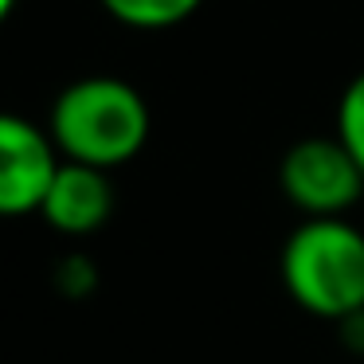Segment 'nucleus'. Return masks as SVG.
<instances>
[{"label": "nucleus", "mask_w": 364, "mask_h": 364, "mask_svg": "<svg viewBox=\"0 0 364 364\" xmlns=\"http://www.w3.org/2000/svg\"><path fill=\"white\" fill-rule=\"evenodd\" d=\"M149 106L141 90L114 75H90L59 90L51 102L48 134L63 161L95 168H118L149 141Z\"/></svg>", "instance_id": "obj_1"}, {"label": "nucleus", "mask_w": 364, "mask_h": 364, "mask_svg": "<svg viewBox=\"0 0 364 364\" xmlns=\"http://www.w3.org/2000/svg\"><path fill=\"white\" fill-rule=\"evenodd\" d=\"M278 274L294 306L337 325L364 309V231L345 215L301 220L282 243Z\"/></svg>", "instance_id": "obj_2"}, {"label": "nucleus", "mask_w": 364, "mask_h": 364, "mask_svg": "<svg viewBox=\"0 0 364 364\" xmlns=\"http://www.w3.org/2000/svg\"><path fill=\"white\" fill-rule=\"evenodd\" d=\"M278 188L306 220L348 215L364 196V173L341 137H301L278 161Z\"/></svg>", "instance_id": "obj_3"}, {"label": "nucleus", "mask_w": 364, "mask_h": 364, "mask_svg": "<svg viewBox=\"0 0 364 364\" xmlns=\"http://www.w3.org/2000/svg\"><path fill=\"white\" fill-rule=\"evenodd\" d=\"M59 165L63 161L48 129L20 114H0V215L40 212Z\"/></svg>", "instance_id": "obj_4"}, {"label": "nucleus", "mask_w": 364, "mask_h": 364, "mask_svg": "<svg viewBox=\"0 0 364 364\" xmlns=\"http://www.w3.org/2000/svg\"><path fill=\"white\" fill-rule=\"evenodd\" d=\"M40 215L63 235H95L114 215V184L106 168L63 161L51 181Z\"/></svg>", "instance_id": "obj_5"}, {"label": "nucleus", "mask_w": 364, "mask_h": 364, "mask_svg": "<svg viewBox=\"0 0 364 364\" xmlns=\"http://www.w3.org/2000/svg\"><path fill=\"white\" fill-rule=\"evenodd\" d=\"M200 4L204 0H102V9L118 24L141 28V32H161V28L184 24Z\"/></svg>", "instance_id": "obj_6"}, {"label": "nucleus", "mask_w": 364, "mask_h": 364, "mask_svg": "<svg viewBox=\"0 0 364 364\" xmlns=\"http://www.w3.org/2000/svg\"><path fill=\"white\" fill-rule=\"evenodd\" d=\"M337 137L364 173V71L348 79L337 102Z\"/></svg>", "instance_id": "obj_7"}, {"label": "nucleus", "mask_w": 364, "mask_h": 364, "mask_svg": "<svg viewBox=\"0 0 364 364\" xmlns=\"http://www.w3.org/2000/svg\"><path fill=\"white\" fill-rule=\"evenodd\" d=\"M55 282H59V290H63L67 298H87V294L95 290V282H98L95 262H90L87 255H71V259L59 262Z\"/></svg>", "instance_id": "obj_8"}, {"label": "nucleus", "mask_w": 364, "mask_h": 364, "mask_svg": "<svg viewBox=\"0 0 364 364\" xmlns=\"http://www.w3.org/2000/svg\"><path fill=\"white\" fill-rule=\"evenodd\" d=\"M337 341H341V348H345V353L364 356V309L341 317V321H337Z\"/></svg>", "instance_id": "obj_9"}, {"label": "nucleus", "mask_w": 364, "mask_h": 364, "mask_svg": "<svg viewBox=\"0 0 364 364\" xmlns=\"http://www.w3.org/2000/svg\"><path fill=\"white\" fill-rule=\"evenodd\" d=\"M16 9V0H0V24H4V20H9V12Z\"/></svg>", "instance_id": "obj_10"}]
</instances>
